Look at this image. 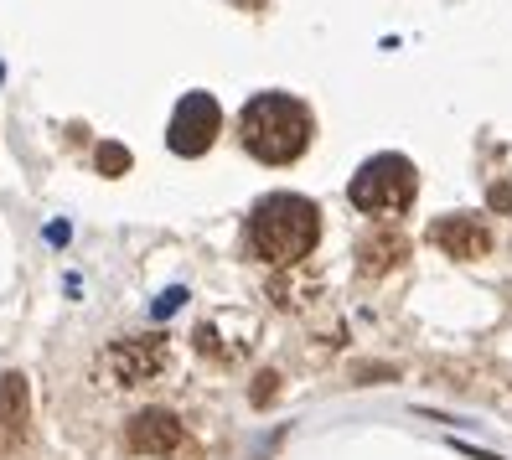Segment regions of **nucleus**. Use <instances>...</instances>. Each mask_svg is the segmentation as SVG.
Listing matches in <instances>:
<instances>
[{
    "label": "nucleus",
    "mask_w": 512,
    "mask_h": 460,
    "mask_svg": "<svg viewBox=\"0 0 512 460\" xmlns=\"http://www.w3.org/2000/svg\"><path fill=\"white\" fill-rule=\"evenodd\" d=\"M238 135H244V150L254 161L290 166L300 150L311 145V114L290 94H259V99L244 104V114H238Z\"/></svg>",
    "instance_id": "nucleus-1"
},
{
    "label": "nucleus",
    "mask_w": 512,
    "mask_h": 460,
    "mask_svg": "<svg viewBox=\"0 0 512 460\" xmlns=\"http://www.w3.org/2000/svg\"><path fill=\"white\" fill-rule=\"evenodd\" d=\"M316 238H321V212H316V202L295 197V192L264 197L249 218V243L269 264H300L316 249Z\"/></svg>",
    "instance_id": "nucleus-2"
},
{
    "label": "nucleus",
    "mask_w": 512,
    "mask_h": 460,
    "mask_svg": "<svg viewBox=\"0 0 512 460\" xmlns=\"http://www.w3.org/2000/svg\"><path fill=\"white\" fill-rule=\"evenodd\" d=\"M414 192H419V176L404 156H373L347 187L357 212H404Z\"/></svg>",
    "instance_id": "nucleus-3"
},
{
    "label": "nucleus",
    "mask_w": 512,
    "mask_h": 460,
    "mask_svg": "<svg viewBox=\"0 0 512 460\" xmlns=\"http://www.w3.org/2000/svg\"><path fill=\"white\" fill-rule=\"evenodd\" d=\"M171 362L161 336H130V342H109L99 352V378L104 383H119V388H135V383H150Z\"/></svg>",
    "instance_id": "nucleus-4"
},
{
    "label": "nucleus",
    "mask_w": 512,
    "mask_h": 460,
    "mask_svg": "<svg viewBox=\"0 0 512 460\" xmlns=\"http://www.w3.org/2000/svg\"><path fill=\"white\" fill-rule=\"evenodd\" d=\"M218 130H223L218 99H213V94H187L182 104H176V114H171L166 145L176 150V156H202V150L218 140Z\"/></svg>",
    "instance_id": "nucleus-5"
},
{
    "label": "nucleus",
    "mask_w": 512,
    "mask_h": 460,
    "mask_svg": "<svg viewBox=\"0 0 512 460\" xmlns=\"http://www.w3.org/2000/svg\"><path fill=\"white\" fill-rule=\"evenodd\" d=\"M130 450L135 455H176V450H182V424H176L166 409H150V414H140L135 424H130Z\"/></svg>",
    "instance_id": "nucleus-6"
},
{
    "label": "nucleus",
    "mask_w": 512,
    "mask_h": 460,
    "mask_svg": "<svg viewBox=\"0 0 512 460\" xmlns=\"http://www.w3.org/2000/svg\"><path fill=\"white\" fill-rule=\"evenodd\" d=\"M430 238L440 243L450 259H481V254L492 249L487 228H481L476 218H466V212H456V218H440V223L430 228Z\"/></svg>",
    "instance_id": "nucleus-7"
},
{
    "label": "nucleus",
    "mask_w": 512,
    "mask_h": 460,
    "mask_svg": "<svg viewBox=\"0 0 512 460\" xmlns=\"http://www.w3.org/2000/svg\"><path fill=\"white\" fill-rule=\"evenodd\" d=\"M26 419H32V393H26V378L6 373V378H0V445H21L26 440Z\"/></svg>",
    "instance_id": "nucleus-8"
},
{
    "label": "nucleus",
    "mask_w": 512,
    "mask_h": 460,
    "mask_svg": "<svg viewBox=\"0 0 512 460\" xmlns=\"http://www.w3.org/2000/svg\"><path fill=\"white\" fill-rule=\"evenodd\" d=\"M404 259V238H378V243H363V274H383L388 264Z\"/></svg>",
    "instance_id": "nucleus-9"
},
{
    "label": "nucleus",
    "mask_w": 512,
    "mask_h": 460,
    "mask_svg": "<svg viewBox=\"0 0 512 460\" xmlns=\"http://www.w3.org/2000/svg\"><path fill=\"white\" fill-rule=\"evenodd\" d=\"M94 166H99L104 176H125V171H130V150H125V145H99Z\"/></svg>",
    "instance_id": "nucleus-10"
},
{
    "label": "nucleus",
    "mask_w": 512,
    "mask_h": 460,
    "mask_svg": "<svg viewBox=\"0 0 512 460\" xmlns=\"http://www.w3.org/2000/svg\"><path fill=\"white\" fill-rule=\"evenodd\" d=\"M264 398H275V373H264L259 388H254V404H264Z\"/></svg>",
    "instance_id": "nucleus-11"
},
{
    "label": "nucleus",
    "mask_w": 512,
    "mask_h": 460,
    "mask_svg": "<svg viewBox=\"0 0 512 460\" xmlns=\"http://www.w3.org/2000/svg\"><path fill=\"white\" fill-rule=\"evenodd\" d=\"M492 207L507 212V207H512V187H492Z\"/></svg>",
    "instance_id": "nucleus-12"
}]
</instances>
